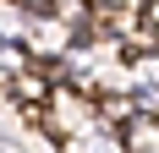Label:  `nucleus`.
<instances>
[{
    "label": "nucleus",
    "instance_id": "1",
    "mask_svg": "<svg viewBox=\"0 0 159 153\" xmlns=\"http://www.w3.org/2000/svg\"><path fill=\"white\" fill-rule=\"evenodd\" d=\"M143 22H148V28L159 33V0H143Z\"/></svg>",
    "mask_w": 159,
    "mask_h": 153
}]
</instances>
